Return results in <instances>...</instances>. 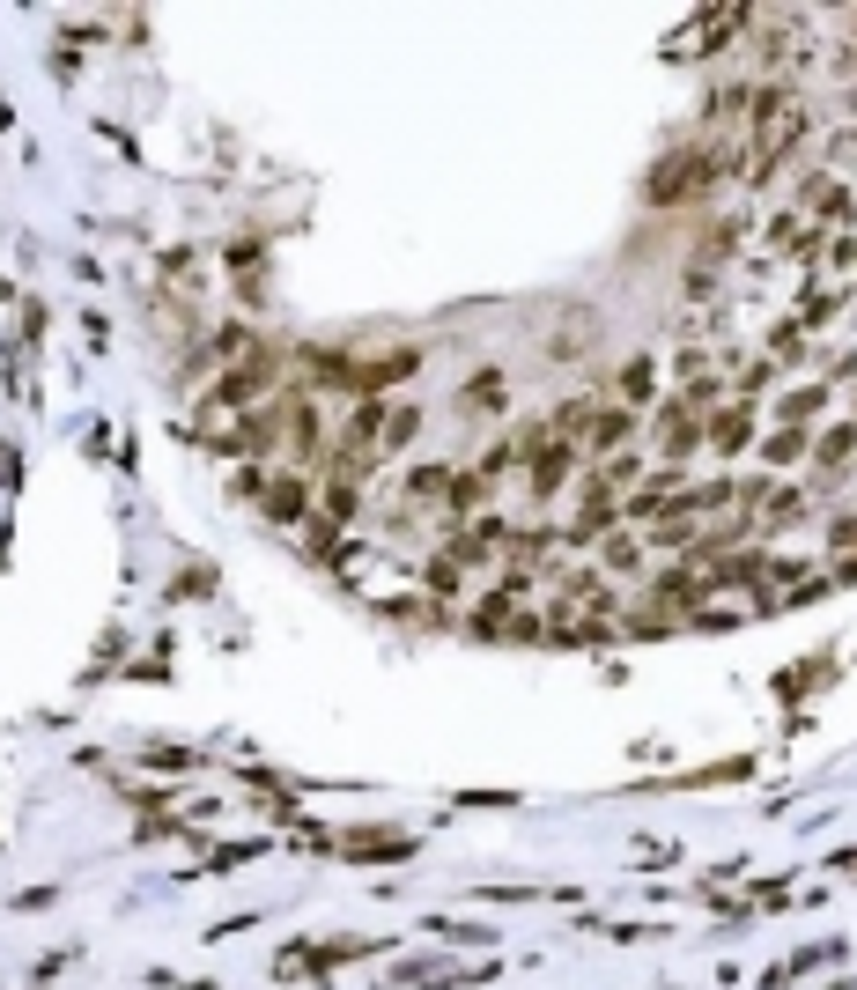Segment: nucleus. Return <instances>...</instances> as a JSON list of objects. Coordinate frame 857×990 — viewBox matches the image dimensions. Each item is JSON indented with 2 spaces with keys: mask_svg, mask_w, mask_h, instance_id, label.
<instances>
[{
  "mask_svg": "<svg viewBox=\"0 0 857 990\" xmlns=\"http://www.w3.org/2000/svg\"><path fill=\"white\" fill-rule=\"evenodd\" d=\"M717 178V163H702V156H673L651 178V200H680V193H695V185H710Z\"/></svg>",
  "mask_w": 857,
  "mask_h": 990,
  "instance_id": "3",
  "label": "nucleus"
},
{
  "mask_svg": "<svg viewBox=\"0 0 857 990\" xmlns=\"http://www.w3.org/2000/svg\"><path fill=\"white\" fill-rule=\"evenodd\" d=\"M303 510H311V481H296V473H289V481L266 488V518H274V525H296Z\"/></svg>",
  "mask_w": 857,
  "mask_h": 990,
  "instance_id": "4",
  "label": "nucleus"
},
{
  "mask_svg": "<svg viewBox=\"0 0 857 990\" xmlns=\"http://www.w3.org/2000/svg\"><path fill=\"white\" fill-rule=\"evenodd\" d=\"M798 451H806V429H776V436H761V459H769V466H791Z\"/></svg>",
  "mask_w": 857,
  "mask_h": 990,
  "instance_id": "10",
  "label": "nucleus"
},
{
  "mask_svg": "<svg viewBox=\"0 0 857 990\" xmlns=\"http://www.w3.org/2000/svg\"><path fill=\"white\" fill-rule=\"evenodd\" d=\"M821 407H828V392H821V385L791 392V399H784V429H806V422H813V414H821Z\"/></svg>",
  "mask_w": 857,
  "mask_h": 990,
  "instance_id": "8",
  "label": "nucleus"
},
{
  "mask_svg": "<svg viewBox=\"0 0 857 990\" xmlns=\"http://www.w3.org/2000/svg\"><path fill=\"white\" fill-rule=\"evenodd\" d=\"M628 429H636V407H599L592 414V451H621Z\"/></svg>",
  "mask_w": 857,
  "mask_h": 990,
  "instance_id": "6",
  "label": "nucleus"
},
{
  "mask_svg": "<svg viewBox=\"0 0 857 990\" xmlns=\"http://www.w3.org/2000/svg\"><path fill=\"white\" fill-rule=\"evenodd\" d=\"M599 473H606V488H621V481H636V473H643V459H628V451H614V459H606Z\"/></svg>",
  "mask_w": 857,
  "mask_h": 990,
  "instance_id": "15",
  "label": "nucleus"
},
{
  "mask_svg": "<svg viewBox=\"0 0 857 990\" xmlns=\"http://www.w3.org/2000/svg\"><path fill=\"white\" fill-rule=\"evenodd\" d=\"M621 392H628V407H643V392H651V363H628L621 370Z\"/></svg>",
  "mask_w": 857,
  "mask_h": 990,
  "instance_id": "14",
  "label": "nucleus"
},
{
  "mask_svg": "<svg viewBox=\"0 0 857 990\" xmlns=\"http://www.w3.org/2000/svg\"><path fill=\"white\" fill-rule=\"evenodd\" d=\"M407 495H414V503H436V495H451V473L444 466H414L407 473Z\"/></svg>",
  "mask_w": 857,
  "mask_h": 990,
  "instance_id": "9",
  "label": "nucleus"
},
{
  "mask_svg": "<svg viewBox=\"0 0 857 990\" xmlns=\"http://www.w3.org/2000/svg\"><path fill=\"white\" fill-rule=\"evenodd\" d=\"M828 547H835V562H843V555L857 562V518H835L828 525Z\"/></svg>",
  "mask_w": 857,
  "mask_h": 990,
  "instance_id": "13",
  "label": "nucleus"
},
{
  "mask_svg": "<svg viewBox=\"0 0 857 990\" xmlns=\"http://www.w3.org/2000/svg\"><path fill=\"white\" fill-rule=\"evenodd\" d=\"M459 407H473V414H503V407H510V399H503V370H473L466 392H459Z\"/></svg>",
  "mask_w": 857,
  "mask_h": 990,
  "instance_id": "5",
  "label": "nucleus"
},
{
  "mask_svg": "<svg viewBox=\"0 0 857 990\" xmlns=\"http://www.w3.org/2000/svg\"><path fill=\"white\" fill-rule=\"evenodd\" d=\"M850 459H857V422H843V429L821 436V466H828V473H843Z\"/></svg>",
  "mask_w": 857,
  "mask_h": 990,
  "instance_id": "7",
  "label": "nucleus"
},
{
  "mask_svg": "<svg viewBox=\"0 0 857 990\" xmlns=\"http://www.w3.org/2000/svg\"><path fill=\"white\" fill-rule=\"evenodd\" d=\"M414 429H422V407H399V414H385V451H407V444H414Z\"/></svg>",
  "mask_w": 857,
  "mask_h": 990,
  "instance_id": "11",
  "label": "nucleus"
},
{
  "mask_svg": "<svg viewBox=\"0 0 857 990\" xmlns=\"http://www.w3.org/2000/svg\"><path fill=\"white\" fill-rule=\"evenodd\" d=\"M798 518V488H784V495H769V525H791Z\"/></svg>",
  "mask_w": 857,
  "mask_h": 990,
  "instance_id": "16",
  "label": "nucleus"
},
{
  "mask_svg": "<svg viewBox=\"0 0 857 990\" xmlns=\"http://www.w3.org/2000/svg\"><path fill=\"white\" fill-rule=\"evenodd\" d=\"M754 407H761V399H747V392H739L725 414H710V444L725 451V459H732V451H747V436H754Z\"/></svg>",
  "mask_w": 857,
  "mask_h": 990,
  "instance_id": "2",
  "label": "nucleus"
},
{
  "mask_svg": "<svg viewBox=\"0 0 857 990\" xmlns=\"http://www.w3.org/2000/svg\"><path fill=\"white\" fill-rule=\"evenodd\" d=\"M569 459H577V444H569V436H547V429L525 436V481H532V495H540V503L569 481Z\"/></svg>",
  "mask_w": 857,
  "mask_h": 990,
  "instance_id": "1",
  "label": "nucleus"
},
{
  "mask_svg": "<svg viewBox=\"0 0 857 990\" xmlns=\"http://www.w3.org/2000/svg\"><path fill=\"white\" fill-rule=\"evenodd\" d=\"M769 355H776V363H798V355H806V333H798L791 318H784V326H769Z\"/></svg>",
  "mask_w": 857,
  "mask_h": 990,
  "instance_id": "12",
  "label": "nucleus"
}]
</instances>
